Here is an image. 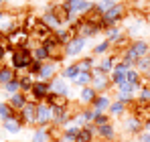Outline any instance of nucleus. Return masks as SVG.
<instances>
[{"instance_id": "obj_4", "label": "nucleus", "mask_w": 150, "mask_h": 142, "mask_svg": "<svg viewBox=\"0 0 150 142\" xmlns=\"http://www.w3.org/2000/svg\"><path fill=\"white\" fill-rule=\"evenodd\" d=\"M6 41H8V49L28 47V43H30V33L26 31L25 26H14V28L6 35Z\"/></svg>"}, {"instance_id": "obj_25", "label": "nucleus", "mask_w": 150, "mask_h": 142, "mask_svg": "<svg viewBox=\"0 0 150 142\" xmlns=\"http://www.w3.org/2000/svg\"><path fill=\"white\" fill-rule=\"evenodd\" d=\"M33 83H35V77H33V75H28V73H23V75H18V85H21V94L28 95L30 87H33Z\"/></svg>"}, {"instance_id": "obj_22", "label": "nucleus", "mask_w": 150, "mask_h": 142, "mask_svg": "<svg viewBox=\"0 0 150 142\" xmlns=\"http://www.w3.org/2000/svg\"><path fill=\"white\" fill-rule=\"evenodd\" d=\"M30 55H33V61H37V63H47L49 61V53H47V49L43 45L30 47Z\"/></svg>"}, {"instance_id": "obj_34", "label": "nucleus", "mask_w": 150, "mask_h": 142, "mask_svg": "<svg viewBox=\"0 0 150 142\" xmlns=\"http://www.w3.org/2000/svg\"><path fill=\"white\" fill-rule=\"evenodd\" d=\"M134 69L138 71L140 75H142V73H144V75H148V73H150V55L142 57V59H138V61H136V67H134Z\"/></svg>"}, {"instance_id": "obj_23", "label": "nucleus", "mask_w": 150, "mask_h": 142, "mask_svg": "<svg viewBox=\"0 0 150 142\" xmlns=\"http://www.w3.org/2000/svg\"><path fill=\"white\" fill-rule=\"evenodd\" d=\"M59 75H61L63 79H67V81H71V83H73L75 77L79 75V67H77L75 63H71V65H63L61 71H59Z\"/></svg>"}, {"instance_id": "obj_2", "label": "nucleus", "mask_w": 150, "mask_h": 142, "mask_svg": "<svg viewBox=\"0 0 150 142\" xmlns=\"http://www.w3.org/2000/svg\"><path fill=\"white\" fill-rule=\"evenodd\" d=\"M124 16H126V4L124 2H116L112 8H108V10L101 14V31L120 24V21H122Z\"/></svg>"}, {"instance_id": "obj_11", "label": "nucleus", "mask_w": 150, "mask_h": 142, "mask_svg": "<svg viewBox=\"0 0 150 142\" xmlns=\"http://www.w3.org/2000/svg\"><path fill=\"white\" fill-rule=\"evenodd\" d=\"M35 114H37V102H26V106L18 112V120L23 126H35Z\"/></svg>"}, {"instance_id": "obj_12", "label": "nucleus", "mask_w": 150, "mask_h": 142, "mask_svg": "<svg viewBox=\"0 0 150 142\" xmlns=\"http://www.w3.org/2000/svg\"><path fill=\"white\" fill-rule=\"evenodd\" d=\"M124 130L126 134H138V132H142L144 130V120L140 118V116H136V114H132V116H128L124 122Z\"/></svg>"}, {"instance_id": "obj_15", "label": "nucleus", "mask_w": 150, "mask_h": 142, "mask_svg": "<svg viewBox=\"0 0 150 142\" xmlns=\"http://www.w3.org/2000/svg\"><path fill=\"white\" fill-rule=\"evenodd\" d=\"M112 102H114V99H112V97H110L108 94H100L98 97H96V102H93V104H91L89 108H91L93 112H101V114H108V110H110Z\"/></svg>"}, {"instance_id": "obj_32", "label": "nucleus", "mask_w": 150, "mask_h": 142, "mask_svg": "<svg viewBox=\"0 0 150 142\" xmlns=\"http://www.w3.org/2000/svg\"><path fill=\"white\" fill-rule=\"evenodd\" d=\"M53 37H55V39H57V43H59V45H63V47L71 41V35H69V31H67L65 26H61L59 31H55V33H53Z\"/></svg>"}, {"instance_id": "obj_44", "label": "nucleus", "mask_w": 150, "mask_h": 142, "mask_svg": "<svg viewBox=\"0 0 150 142\" xmlns=\"http://www.w3.org/2000/svg\"><path fill=\"white\" fill-rule=\"evenodd\" d=\"M8 2H10V0H0V8H2V6H6Z\"/></svg>"}, {"instance_id": "obj_16", "label": "nucleus", "mask_w": 150, "mask_h": 142, "mask_svg": "<svg viewBox=\"0 0 150 142\" xmlns=\"http://www.w3.org/2000/svg\"><path fill=\"white\" fill-rule=\"evenodd\" d=\"M39 21H41V23L45 24L47 28H51L53 33H55V31H59V28L63 26V24L59 23V18L55 16V12H51V10H45V12L41 14V18H39Z\"/></svg>"}, {"instance_id": "obj_31", "label": "nucleus", "mask_w": 150, "mask_h": 142, "mask_svg": "<svg viewBox=\"0 0 150 142\" xmlns=\"http://www.w3.org/2000/svg\"><path fill=\"white\" fill-rule=\"evenodd\" d=\"M110 49H112V45L103 39L101 43H98L96 47H93V51H91V55L93 57H105V55H110Z\"/></svg>"}, {"instance_id": "obj_13", "label": "nucleus", "mask_w": 150, "mask_h": 142, "mask_svg": "<svg viewBox=\"0 0 150 142\" xmlns=\"http://www.w3.org/2000/svg\"><path fill=\"white\" fill-rule=\"evenodd\" d=\"M116 61H120V57L118 55H105V57H101L100 63H96V69L101 71L103 75H110L112 71H114V65H116Z\"/></svg>"}, {"instance_id": "obj_6", "label": "nucleus", "mask_w": 150, "mask_h": 142, "mask_svg": "<svg viewBox=\"0 0 150 142\" xmlns=\"http://www.w3.org/2000/svg\"><path fill=\"white\" fill-rule=\"evenodd\" d=\"M61 67H63V63L47 61V63H43V65H41V69H39V73H37V79H39V81H51L53 77H57V75H59Z\"/></svg>"}, {"instance_id": "obj_45", "label": "nucleus", "mask_w": 150, "mask_h": 142, "mask_svg": "<svg viewBox=\"0 0 150 142\" xmlns=\"http://www.w3.org/2000/svg\"><path fill=\"white\" fill-rule=\"evenodd\" d=\"M2 18H4V12H2V8H0V21H2Z\"/></svg>"}, {"instance_id": "obj_42", "label": "nucleus", "mask_w": 150, "mask_h": 142, "mask_svg": "<svg viewBox=\"0 0 150 142\" xmlns=\"http://www.w3.org/2000/svg\"><path fill=\"white\" fill-rule=\"evenodd\" d=\"M6 49H8V47H4V45H0V63H2V61L6 59Z\"/></svg>"}, {"instance_id": "obj_20", "label": "nucleus", "mask_w": 150, "mask_h": 142, "mask_svg": "<svg viewBox=\"0 0 150 142\" xmlns=\"http://www.w3.org/2000/svg\"><path fill=\"white\" fill-rule=\"evenodd\" d=\"M6 102H8V106H10L14 112H21V110L26 106L28 97H26L25 94H21V92H18V94H14V95H8V99H6Z\"/></svg>"}, {"instance_id": "obj_41", "label": "nucleus", "mask_w": 150, "mask_h": 142, "mask_svg": "<svg viewBox=\"0 0 150 142\" xmlns=\"http://www.w3.org/2000/svg\"><path fill=\"white\" fill-rule=\"evenodd\" d=\"M138 140H140V142H150V130H148V128L140 132V136H138Z\"/></svg>"}, {"instance_id": "obj_35", "label": "nucleus", "mask_w": 150, "mask_h": 142, "mask_svg": "<svg viewBox=\"0 0 150 142\" xmlns=\"http://www.w3.org/2000/svg\"><path fill=\"white\" fill-rule=\"evenodd\" d=\"M2 92L6 95H14L21 92V85H18V77H14L10 83H6V85H2Z\"/></svg>"}, {"instance_id": "obj_38", "label": "nucleus", "mask_w": 150, "mask_h": 142, "mask_svg": "<svg viewBox=\"0 0 150 142\" xmlns=\"http://www.w3.org/2000/svg\"><path fill=\"white\" fill-rule=\"evenodd\" d=\"M108 122H112V118L108 116V114H101V112H96V116H93V126L98 128V126H103V124H108Z\"/></svg>"}, {"instance_id": "obj_28", "label": "nucleus", "mask_w": 150, "mask_h": 142, "mask_svg": "<svg viewBox=\"0 0 150 142\" xmlns=\"http://www.w3.org/2000/svg\"><path fill=\"white\" fill-rule=\"evenodd\" d=\"M16 114H18V112H14V110L8 106V102H0V122L16 118Z\"/></svg>"}, {"instance_id": "obj_1", "label": "nucleus", "mask_w": 150, "mask_h": 142, "mask_svg": "<svg viewBox=\"0 0 150 142\" xmlns=\"http://www.w3.org/2000/svg\"><path fill=\"white\" fill-rule=\"evenodd\" d=\"M30 65H33L30 47L12 49V55H10V67L14 69V73H16V75H23V73H26Z\"/></svg>"}, {"instance_id": "obj_29", "label": "nucleus", "mask_w": 150, "mask_h": 142, "mask_svg": "<svg viewBox=\"0 0 150 142\" xmlns=\"http://www.w3.org/2000/svg\"><path fill=\"white\" fill-rule=\"evenodd\" d=\"M30 142H53V138H51L47 128H37L30 136Z\"/></svg>"}, {"instance_id": "obj_3", "label": "nucleus", "mask_w": 150, "mask_h": 142, "mask_svg": "<svg viewBox=\"0 0 150 142\" xmlns=\"http://www.w3.org/2000/svg\"><path fill=\"white\" fill-rule=\"evenodd\" d=\"M61 4H63V8H65L71 16L79 18V16H85L87 12L93 10L96 0H63Z\"/></svg>"}, {"instance_id": "obj_17", "label": "nucleus", "mask_w": 150, "mask_h": 142, "mask_svg": "<svg viewBox=\"0 0 150 142\" xmlns=\"http://www.w3.org/2000/svg\"><path fill=\"white\" fill-rule=\"evenodd\" d=\"M77 132H79V128H77L75 124H69V126H65V128L61 130L59 138L55 142H77Z\"/></svg>"}, {"instance_id": "obj_9", "label": "nucleus", "mask_w": 150, "mask_h": 142, "mask_svg": "<svg viewBox=\"0 0 150 142\" xmlns=\"http://www.w3.org/2000/svg\"><path fill=\"white\" fill-rule=\"evenodd\" d=\"M35 126L37 128H47V126H51V106H47L45 102H39L37 104Z\"/></svg>"}, {"instance_id": "obj_27", "label": "nucleus", "mask_w": 150, "mask_h": 142, "mask_svg": "<svg viewBox=\"0 0 150 142\" xmlns=\"http://www.w3.org/2000/svg\"><path fill=\"white\" fill-rule=\"evenodd\" d=\"M110 83H112V87H120V85H124L126 83V71H120V69H114L110 73Z\"/></svg>"}, {"instance_id": "obj_14", "label": "nucleus", "mask_w": 150, "mask_h": 142, "mask_svg": "<svg viewBox=\"0 0 150 142\" xmlns=\"http://www.w3.org/2000/svg\"><path fill=\"white\" fill-rule=\"evenodd\" d=\"M96 136L101 138V140H105V142H114L118 138L116 128H114L112 122H108V124H103V126H98V128H96Z\"/></svg>"}, {"instance_id": "obj_43", "label": "nucleus", "mask_w": 150, "mask_h": 142, "mask_svg": "<svg viewBox=\"0 0 150 142\" xmlns=\"http://www.w3.org/2000/svg\"><path fill=\"white\" fill-rule=\"evenodd\" d=\"M144 128H148V130H150V118L144 120Z\"/></svg>"}, {"instance_id": "obj_10", "label": "nucleus", "mask_w": 150, "mask_h": 142, "mask_svg": "<svg viewBox=\"0 0 150 142\" xmlns=\"http://www.w3.org/2000/svg\"><path fill=\"white\" fill-rule=\"evenodd\" d=\"M49 92H51V94H55V95H63V97H69V94H71L67 79H63L61 75L53 77V79L49 81Z\"/></svg>"}, {"instance_id": "obj_39", "label": "nucleus", "mask_w": 150, "mask_h": 142, "mask_svg": "<svg viewBox=\"0 0 150 142\" xmlns=\"http://www.w3.org/2000/svg\"><path fill=\"white\" fill-rule=\"evenodd\" d=\"M138 102L148 104V106H150V87H148V85H144V87L138 89Z\"/></svg>"}, {"instance_id": "obj_37", "label": "nucleus", "mask_w": 150, "mask_h": 142, "mask_svg": "<svg viewBox=\"0 0 150 142\" xmlns=\"http://www.w3.org/2000/svg\"><path fill=\"white\" fill-rule=\"evenodd\" d=\"M116 2H118V0H96V10L103 14V12H105L108 8H112Z\"/></svg>"}, {"instance_id": "obj_19", "label": "nucleus", "mask_w": 150, "mask_h": 142, "mask_svg": "<svg viewBox=\"0 0 150 142\" xmlns=\"http://www.w3.org/2000/svg\"><path fill=\"white\" fill-rule=\"evenodd\" d=\"M93 140H96V126L93 124H87V126L79 128L77 142H93Z\"/></svg>"}, {"instance_id": "obj_24", "label": "nucleus", "mask_w": 150, "mask_h": 142, "mask_svg": "<svg viewBox=\"0 0 150 142\" xmlns=\"http://www.w3.org/2000/svg\"><path fill=\"white\" fill-rule=\"evenodd\" d=\"M126 110H128L126 104L118 102V99H114L112 106H110V110H108V116H110V118H120V116H124V114H126Z\"/></svg>"}, {"instance_id": "obj_7", "label": "nucleus", "mask_w": 150, "mask_h": 142, "mask_svg": "<svg viewBox=\"0 0 150 142\" xmlns=\"http://www.w3.org/2000/svg\"><path fill=\"white\" fill-rule=\"evenodd\" d=\"M49 95V81H39V79H35V83H33V87H30V92H28V102H45V97Z\"/></svg>"}, {"instance_id": "obj_36", "label": "nucleus", "mask_w": 150, "mask_h": 142, "mask_svg": "<svg viewBox=\"0 0 150 142\" xmlns=\"http://www.w3.org/2000/svg\"><path fill=\"white\" fill-rule=\"evenodd\" d=\"M140 73L136 69H128L126 71V83H132V85H136V87H140Z\"/></svg>"}, {"instance_id": "obj_21", "label": "nucleus", "mask_w": 150, "mask_h": 142, "mask_svg": "<svg viewBox=\"0 0 150 142\" xmlns=\"http://www.w3.org/2000/svg\"><path fill=\"white\" fill-rule=\"evenodd\" d=\"M2 128L8 132V134H21L23 132V122L18 120V114H16V118H12V120H6V122H2Z\"/></svg>"}, {"instance_id": "obj_40", "label": "nucleus", "mask_w": 150, "mask_h": 142, "mask_svg": "<svg viewBox=\"0 0 150 142\" xmlns=\"http://www.w3.org/2000/svg\"><path fill=\"white\" fill-rule=\"evenodd\" d=\"M134 6H136L138 10H142V12H148V10H150V2H148V0H136Z\"/></svg>"}, {"instance_id": "obj_8", "label": "nucleus", "mask_w": 150, "mask_h": 142, "mask_svg": "<svg viewBox=\"0 0 150 142\" xmlns=\"http://www.w3.org/2000/svg\"><path fill=\"white\" fill-rule=\"evenodd\" d=\"M91 87H93L98 94H108V89L112 87L110 75H103L101 71H98L93 67V69H91Z\"/></svg>"}, {"instance_id": "obj_30", "label": "nucleus", "mask_w": 150, "mask_h": 142, "mask_svg": "<svg viewBox=\"0 0 150 142\" xmlns=\"http://www.w3.org/2000/svg\"><path fill=\"white\" fill-rule=\"evenodd\" d=\"M75 65L79 67V71H87V73H89V71L96 67V57H93V55H87V57L79 59V61H77Z\"/></svg>"}, {"instance_id": "obj_18", "label": "nucleus", "mask_w": 150, "mask_h": 142, "mask_svg": "<svg viewBox=\"0 0 150 142\" xmlns=\"http://www.w3.org/2000/svg\"><path fill=\"white\" fill-rule=\"evenodd\" d=\"M98 95H100V94H98L91 85H85V87H81V92H79V99H81V104H83V106H87V108H89V106L96 102V97H98Z\"/></svg>"}, {"instance_id": "obj_33", "label": "nucleus", "mask_w": 150, "mask_h": 142, "mask_svg": "<svg viewBox=\"0 0 150 142\" xmlns=\"http://www.w3.org/2000/svg\"><path fill=\"white\" fill-rule=\"evenodd\" d=\"M73 85L77 87H85V85H91V71L87 73V71H79V75L75 77Z\"/></svg>"}, {"instance_id": "obj_5", "label": "nucleus", "mask_w": 150, "mask_h": 142, "mask_svg": "<svg viewBox=\"0 0 150 142\" xmlns=\"http://www.w3.org/2000/svg\"><path fill=\"white\" fill-rule=\"evenodd\" d=\"M87 41L89 39H83V37H73L65 47H63V53H65V59H73V57H79L85 47H87Z\"/></svg>"}, {"instance_id": "obj_26", "label": "nucleus", "mask_w": 150, "mask_h": 142, "mask_svg": "<svg viewBox=\"0 0 150 142\" xmlns=\"http://www.w3.org/2000/svg\"><path fill=\"white\" fill-rule=\"evenodd\" d=\"M14 77H18V75L14 73V69H12L10 65H8V67H6V65H2V67H0V87H2V85H6V83H10Z\"/></svg>"}]
</instances>
